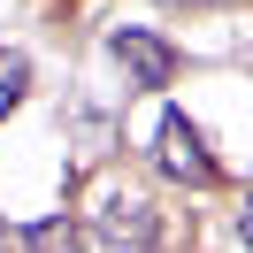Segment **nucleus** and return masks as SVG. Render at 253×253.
<instances>
[{"label":"nucleus","mask_w":253,"mask_h":253,"mask_svg":"<svg viewBox=\"0 0 253 253\" xmlns=\"http://www.w3.org/2000/svg\"><path fill=\"white\" fill-rule=\"evenodd\" d=\"M161 246V215L138 192H100L77 215V253H154Z\"/></svg>","instance_id":"obj_1"},{"label":"nucleus","mask_w":253,"mask_h":253,"mask_svg":"<svg viewBox=\"0 0 253 253\" xmlns=\"http://www.w3.org/2000/svg\"><path fill=\"white\" fill-rule=\"evenodd\" d=\"M154 169L161 176H169V184H192V192H207V184H215V146H207V130L200 123H192V115H161V130H154Z\"/></svg>","instance_id":"obj_2"},{"label":"nucleus","mask_w":253,"mask_h":253,"mask_svg":"<svg viewBox=\"0 0 253 253\" xmlns=\"http://www.w3.org/2000/svg\"><path fill=\"white\" fill-rule=\"evenodd\" d=\"M108 46H115V62L130 69V84H138V92H161V84L176 77V46H169V39H154V31H138V23H123Z\"/></svg>","instance_id":"obj_3"},{"label":"nucleus","mask_w":253,"mask_h":253,"mask_svg":"<svg viewBox=\"0 0 253 253\" xmlns=\"http://www.w3.org/2000/svg\"><path fill=\"white\" fill-rule=\"evenodd\" d=\"M0 253H77V222H69V215L8 222V230H0Z\"/></svg>","instance_id":"obj_4"},{"label":"nucleus","mask_w":253,"mask_h":253,"mask_svg":"<svg viewBox=\"0 0 253 253\" xmlns=\"http://www.w3.org/2000/svg\"><path fill=\"white\" fill-rule=\"evenodd\" d=\"M23 84H31V62H23V54H0V115L23 100Z\"/></svg>","instance_id":"obj_5"},{"label":"nucleus","mask_w":253,"mask_h":253,"mask_svg":"<svg viewBox=\"0 0 253 253\" xmlns=\"http://www.w3.org/2000/svg\"><path fill=\"white\" fill-rule=\"evenodd\" d=\"M238 238H246V246H253V200H246V215H238Z\"/></svg>","instance_id":"obj_6"},{"label":"nucleus","mask_w":253,"mask_h":253,"mask_svg":"<svg viewBox=\"0 0 253 253\" xmlns=\"http://www.w3.org/2000/svg\"><path fill=\"white\" fill-rule=\"evenodd\" d=\"M192 8H200V0H192Z\"/></svg>","instance_id":"obj_7"}]
</instances>
